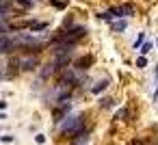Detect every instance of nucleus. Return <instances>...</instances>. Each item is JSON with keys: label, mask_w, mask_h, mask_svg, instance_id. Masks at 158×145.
<instances>
[{"label": "nucleus", "mask_w": 158, "mask_h": 145, "mask_svg": "<svg viewBox=\"0 0 158 145\" xmlns=\"http://www.w3.org/2000/svg\"><path fill=\"white\" fill-rule=\"evenodd\" d=\"M106 87H108V80H106V78H102V80H98V82L91 87V93H102Z\"/></svg>", "instance_id": "39448f33"}, {"label": "nucleus", "mask_w": 158, "mask_h": 145, "mask_svg": "<svg viewBox=\"0 0 158 145\" xmlns=\"http://www.w3.org/2000/svg\"><path fill=\"white\" fill-rule=\"evenodd\" d=\"M115 100L113 97H100V108H113Z\"/></svg>", "instance_id": "1a4fd4ad"}, {"label": "nucleus", "mask_w": 158, "mask_h": 145, "mask_svg": "<svg viewBox=\"0 0 158 145\" xmlns=\"http://www.w3.org/2000/svg\"><path fill=\"white\" fill-rule=\"evenodd\" d=\"M149 50H152V44H149V41H145V44L141 46V54H147Z\"/></svg>", "instance_id": "f3484780"}, {"label": "nucleus", "mask_w": 158, "mask_h": 145, "mask_svg": "<svg viewBox=\"0 0 158 145\" xmlns=\"http://www.w3.org/2000/svg\"><path fill=\"white\" fill-rule=\"evenodd\" d=\"M50 5L54 9H67V0H50Z\"/></svg>", "instance_id": "9d476101"}, {"label": "nucleus", "mask_w": 158, "mask_h": 145, "mask_svg": "<svg viewBox=\"0 0 158 145\" xmlns=\"http://www.w3.org/2000/svg\"><path fill=\"white\" fill-rule=\"evenodd\" d=\"M128 145H147V141H145V139H141V136H136V139L128 141Z\"/></svg>", "instance_id": "dca6fc26"}, {"label": "nucleus", "mask_w": 158, "mask_h": 145, "mask_svg": "<svg viewBox=\"0 0 158 145\" xmlns=\"http://www.w3.org/2000/svg\"><path fill=\"white\" fill-rule=\"evenodd\" d=\"M156 46H158V39H156Z\"/></svg>", "instance_id": "5701e85b"}, {"label": "nucleus", "mask_w": 158, "mask_h": 145, "mask_svg": "<svg viewBox=\"0 0 158 145\" xmlns=\"http://www.w3.org/2000/svg\"><path fill=\"white\" fill-rule=\"evenodd\" d=\"M98 18H100V20H104V22H113L110 11H102V13H98Z\"/></svg>", "instance_id": "ddd939ff"}, {"label": "nucleus", "mask_w": 158, "mask_h": 145, "mask_svg": "<svg viewBox=\"0 0 158 145\" xmlns=\"http://www.w3.org/2000/svg\"><path fill=\"white\" fill-rule=\"evenodd\" d=\"M91 65H93V56H91V54H87V56H82V59H78V61L74 63V67H76L78 72H87Z\"/></svg>", "instance_id": "f03ea898"}, {"label": "nucleus", "mask_w": 158, "mask_h": 145, "mask_svg": "<svg viewBox=\"0 0 158 145\" xmlns=\"http://www.w3.org/2000/svg\"><path fill=\"white\" fill-rule=\"evenodd\" d=\"M154 102H158V87H156V91H154Z\"/></svg>", "instance_id": "412c9836"}, {"label": "nucleus", "mask_w": 158, "mask_h": 145, "mask_svg": "<svg viewBox=\"0 0 158 145\" xmlns=\"http://www.w3.org/2000/svg\"><path fill=\"white\" fill-rule=\"evenodd\" d=\"M35 141L41 145V143H46V136H44V134H37V136H35Z\"/></svg>", "instance_id": "aec40b11"}, {"label": "nucleus", "mask_w": 158, "mask_h": 145, "mask_svg": "<svg viewBox=\"0 0 158 145\" xmlns=\"http://www.w3.org/2000/svg\"><path fill=\"white\" fill-rule=\"evenodd\" d=\"M123 11H126V15H134V11H136V9H134V5H132V2H126V5H123Z\"/></svg>", "instance_id": "f8f14e48"}, {"label": "nucleus", "mask_w": 158, "mask_h": 145, "mask_svg": "<svg viewBox=\"0 0 158 145\" xmlns=\"http://www.w3.org/2000/svg\"><path fill=\"white\" fill-rule=\"evenodd\" d=\"M0 141H2V143H13V136L11 134H5V136H0Z\"/></svg>", "instance_id": "6ab92c4d"}, {"label": "nucleus", "mask_w": 158, "mask_h": 145, "mask_svg": "<svg viewBox=\"0 0 158 145\" xmlns=\"http://www.w3.org/2000/svg\"><path fill=\"white\" fill-rule=\"evenodd\" d=\"M59 69H61V67H59V65H56V61L52 59V61H48V63L44 65V69H41V78H48V76H52V74H54V72H59Z\"/></svg>", "instance_id": "7ed1b4c3"}, {"label": "nucleus", "mask_w": 158, "mask_h": 145, "mask_svg": "<svg viewBox=\"0 0 158 145\" xmlns=\"http://www.w3.org/2000/svg\"><path fill=\"white\" fill-rule=\"evenodd\" d=\"M145 65H147V59H145V56H139V59H136V67H141V69H143Z\"/></svg>", "instance_id": "a211bd4d"}, {"label": "nucleus", "mask_w": 158, "mask_h": 145, "mask_svg": "<svg viewBox=\"0 0 158 145\" xmlns=\"http://www.w3.org/2000/svg\"><path fill=\"white\" fill-rule=\"evenodd\" d=\"M15 7L28 11V9H33V0H15Z\"/></svg>", "instance_id": "0eeeda50"}, {"label": "nucleus", "mask_w": 158, "mask_h": 145, "mask_svg": "<svg viewBox=\"0 0 158 145\" xmlns=\"http://www.w3.org/2000/svg\"><path fill=\"white\" fill-rule=\"evenodd\" d=\"M126 117H128V108H119V110L115 113V119H117V121H119V119H126Z\"/></svg>", "instance_id": "4468645a"}, {"label": "nucleus", "mask_w": 158, "mask_h": 145, "mask_svg": "<svg viewBox=\"0 0 158 145\" xmlns=\"http://www.w3.org/2000/svg\"><path fill=\"white\" fill-rule=\"evenodd\" d=\"M0 108H7V102L5 100H0Z\"/></svg>", "instance_id": "4be33fe9"}, {"label": "nucleus", "mask_w": 158, "mask_h": 145, "mask_svg": "<svg viewBox=\"0 0 158 145\" xmlns=\"http://www.w3.org/2000/svg\"><path fill=\"white\" fill-rule=\"evenodd\" d=\"M20 67L26 69V72H33V69L37 67V59H35L33 54H26L24 59H20Z\"/></svg>", "instance_id": "f257e3e1"}, {"label": "nucleus", "mask_w": 158, "mask_h": 145, "mask_svg": "<svg viewBox=\"0 0 158 145\" xmlns=\"http://www.w3.org/2000/svg\"><path fill=\"white\" fill-rule=\"evenodd\" d=\"M48 28V24L46 22H33V26H31V31L35 33V31H46Z\"/></svg>", "instance_id": "9b49d317"}, {"label": "nucleus", "mask_w": 158, "mask_h": 145, "mask_svg": "<svg viewBox=\"0 0 158 145\" xmlns=\"http://www.w3.org/2000/svg\"><path fill=\"white\" fill-rule=\"evenodd\" d=\"M110 28H113L115 33H121V31H126V28H128V22H126V20H117V22H110Z\"/></svg>", "instance_id": "423d86ee"}, {"label": "nucleus", "mask_w": 158, "mask_h": 145, "mask_svg": "<svg viewBox=\"0 0 158 145\" xmlns=\"http://www.w3.org/2000/svg\"><path fill=\"white\" fill-rule=\"evenodd\" d=\"M108 11H110V15H113V18H123V15H126L123 5H121V7H113V9H108Z\"/></svg>", "instance_id": "6e6552de"}, {"label": "nucleus", "mask_w": 158, "mask_h": 145, "mask_svg": "<svg viewBox=\"0 0 158 145\" xmlns=\"http://www.w3.org/2000/svg\"><path fill=\"white\" fill-rule=\"evenodd\" d=\"M15 48H18V46H15V41H13V39H9V37H7L2 44H0V52H2V54H9V52H13Z\"/></svg>", "instance_id": "20e7f679"}, {"label": "nucleus", "mask_w": 158, "mask_h": 145, "mask_svg": "<svg viewBox=\"0 0 158 145\" xmlns=\"http://www.w3.org/2000/svg\"><path fill=\"white\" fill-rule=\"evenodd\" d=\"M145 44V33H139V37H136V41H134V48H141Z\"/></svg>", "instance_id": "2eb2a0df"}]
</instances>
